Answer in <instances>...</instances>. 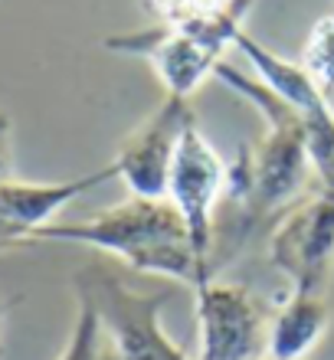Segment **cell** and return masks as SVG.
I'll list each match as a JSON object with an SVG mask.
<instances>
[{"label": "cell", "instance_id": "13", "mask_svg": "<svg viewBox=\"0 0 334 360\" xmlns=\"http://www.w3.org/2000/svg\"><path fill=\"white\" fill-rule=\"evenodd\" d=\"M59 360H118L112 351V341H108L105 328L98 321L96 308H92L86 298H79L76 321H72L66 351H63Z\"/></svg>", "mask_w": 334, "mask_h": 360}, {"label": "cell", "instance_id": "12", "mask_svg": "<svg viewBox=\"0 0 334 360\" xmlns=\"http://www.w3.org/2000/svg\"><path fill=\"white\" fill-rule=\"evenodd\" d=\"M331 308L325 295H298L288 292V298L276 308L269 324V360H305L308 351L321 341Z\"/></svg>", "mask_w": 334, "mask_h": 360}, {"label": "cell", "instance_id": "3", "mask_svg": "<svg viewBox=\"0 0 334 360\" xmlns=\"http://www.w3.org/2000/svg\"><path fill=\"white\" fill-rule=\"evenodd\" d=\"M76 288L79 298L96 308L118 360H187L161 324V308L171 292H141L105 266L79 272Z\"/></svg>", "mask_w": 334, "mask_h": 360}, {"label": "cell", "instance_id": "17", "mask_svg": "<svg viewBox=\"0 0 334 360\" xmlns=\"http://www.w3.org/2000/svg\"><path fill=\"white\" fill-rule=\"evenodd\" d=\"M0 249H4V243H0Z\"/></svg>", "mask_w": 334, "mask_h": 360}, {"label": "cell", "instance_id": "14", "mask_svg": "<svg viewBox=\"0 0 334 360\" xmlns=\"http://www.w3.org/2000/svg\"><path fill=\"white\" fill-rule=\"evenodd\" d=\"M302 69H305L311 82L321 89L325 98L334 95V13L321 17L308 33L305 46H302Z\"/></svg>", "mask_w": 334, "mask_h": 360}, {"label": "cell", "instance_id": "10", "mask_svg": "<svg viewBox=\"0 0 334 360\" xmlns=\"http://www.w3.org/2000/svg\"><path fill=\"white\" fill-rule=\"evenodd\" d=\"M144 10L158 17V23L177 33L226 49L243 33L252 0H141Z\"/></svg>", "mask_w": 334, "mask_h": 360}, {"label": "cell", "instance_id": "7", "mask_svg": "<svg viewBox=\"0 0 334 360\" xmlns=\"http://www.w3.org/2000/svg\"><path fill=\"white\" fill-rule=\"evenodd\" d=\"M191 122V102L177 98V95H164V102L122 141L118 154L112 158V167L124 180L131 197H167V177H171L174 154H177L184 128Z\"/></svg>", "mask_w": 334, "mask_h": 360}, {"label": "cell", "instance_id": "4", "mask_svg": "<svg viewBox=\"0 0 334 360\" xmlns=\"http://www.w3.org/2000/svg\"><path fill=\"white\" fill-rule=\"evenodd\" d=\"M269 262L298 295H325L334 272V190L282 213L269 236Z\"/></svg>", "mask_w": 334, "mask_h": 360}, {"label": "cell", "instance_id": "5", "mask_svg": "<svg viewBox=\"0 0 334 360\" xmlns=\"http://www.w3.org/2000/svg\"><path fill=\"white\" fill-rule=\"evenodd\" d=\"M197 295V324H200V357L197 360H266L269 354V304L246 285L203 282Z\"/></svg>", "mask_w": 334, "mask_h": 360}, {"label": "cell", "instance_id": "11", "mask_svg": "<svg viewBox=\"0 0 334 360\" xmlns=\"http://www.w3.org/2000/svg\"><path fill=\"white\" fill-rule=\"evenodd\" d=\"M233 46L243 49V56L256 66L259 82H262L266 89H272V92H276L288 108H295L305 124L318 122V118H325V115H331L328 98L321 95V89L311 82V76L302 69V63H292V59H285V56H278V53H272V49H266L262 43H256V39L249 37L246 30L236 37Z\"/></svg>", "mask_w": 334, "mask_h": 360}, {"label": "cell", "instance_id": "2", "mask_svg": "<svg viewBox=\"0 0 334 360\" xmlns=\"http://www.w3.org/2000/svg\"><path fill=\"white\" fill-rule=\"evenodd\" d=\"M213 76L266 118V134L259 138V144L239 154V161L229 167L226 193H223L243 207L246 226H256L266 217L282 213L302 193L308 171H315L308 154V131L302 115L288 108L262 82L243 76L226 63H220Z\"/></svg>", "mask_w": 334, "mask_h": 360}, {"label": "cell", "instance_id": "8", "mask_svg": "<svg viewBox=\"0 0 334 360\" xmlns=\"http://www.w3.org/2000/svg\"><path fill=\"white\" fill-rule=\"evenodd\" d=\"M105 49L148 59L154 76L161 79L164 92L187 98V102L203 86V79L213 76L217 66L223 63V49L167 27H151V30H138V33H124V37H108Z\"/></svg>", "mask_w": 334, "mask_h": 360}, {"label": "cell", "instance_id": "1", "mask_svg": "<svg viewBox=\"0 0 334 360\" xmlns=\"http://www.w3.org/2000/svg\"><path fill=\"white\" fill-rule=\"evenodd\" d=\"M27 243H72L122 259L134 272L167 275L191 288L210 282L213 266L193 249L191 229L171 200L128 197L79 223H46L23 239Z\"/></svg>", "mask_w": 334, "mask_h": 360}, {"label": "cell", "instance_id": "16", "mask_svg": "<svg viewBox=\"0 0 334 360\" xmlns=\"http://www.w3.org/2000/svg\"><path fill=\"white\" fill-rule=\"evenodd\" d=\"M17 308V298H7V295H0V341H4V331H7V318L10 311Z\"/></svg>", "mask_w": 334, "mask_h": 360}, {"label": "cell", "instance_id": "18", "mask_svg": "<svg viewBox=\"0 0 334 360\" xmlns=\"http://www.w3.org/2000/svg\"><path fill=\"white\" fill-rule=\"evenodd\" d=\"M266 360H269V357H266Z\"/></svg>", "mask_w": 334, "mask_h": 360}, {"label": "cell", "instance_id": "9", "mask_svg": "<svg viewBox=\"0 0 334 360\" xmlns=\"http://www.w3.org/2000/svg\"><path fill=\"white\" fill-rule=\"evenodd\" d=\"M112 161L105 167H98L92 174L72 180H56V184H27V180H7L0 184V243L4 249L23 246V239L30 233H37L39 226L53 223L59 210L72 203L76 197L89 193V190L102 187L108 180H115Z\"/></svg>", "mask_w": 334, "mask_h": 360}, {"label": "cell", "instance_id": "6", "mask_svg": "<svg viewBox=\"0 0 334 360\" xmlns=\"http://www.w3.org/2000/svg\"><path fill=\"white\" fill-rule=\"evenodd\" d=\"M229 167L217 154L207 134L191 122L181 134L177 154L171 164V177H167V200H171L177 213L184 217L191 229L193 249L203 262H217L213 259V213H217V200L226 193ZM217 272V266H213Z\"/></svg>", "mask_w": 334, "mask_h": 360}, {"label": "cell", "instance_id": "15", "mask_svg": "<svg viewBox=\"0 0 334 360\" xmlns=\"http://www.w3.org/2000/svg\"><path fill=\"white\" fill-rule=\"evenodd\" d=\"M10 167H13V124L7 112H0V184L10 180Z\"/></svg>", "mask_w": 334, "mask_h": 360}]
</instances>
